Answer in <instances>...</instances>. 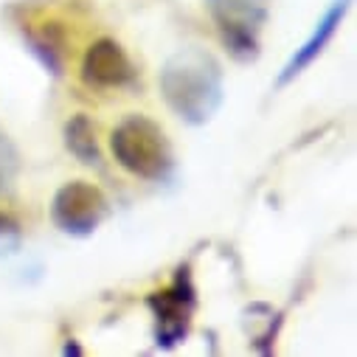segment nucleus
Masks as SVG:
<instances>
[{"label": "nucleus", "mask_w": 357, "mask_h": 357, "mask_svg": "<svg viewBox=\"0 0 357 357\" xmlns=\"http://www.w3.org/2000/svg\"><path fill=\"white\" fill-rule=\"evenodd\" d=\"M160 96L169 110L186 124H206L225 99V73L214 54L183 48L166 59L160 70Z\"/></svg>", "instance_id": "obj_1"}, {"label": "nucleus", "mask_w": 357, "mask_h": 357, "mask_svg": "<svg viewBox=\"0 0 357 357\" xmlns=\"http://www.w3.org/2000/svg\"><path fill=\"white\" fill-rule=\"evenodd\" d=\"M116 163L141 181H166L174 158L166 132L146 116H127L110 135Z\"/></svg>", "instance_id": "obj_2"}, {"label": "nucleus", "mask_w": 357, "mask_h": 357, "mask_svg": "<svg viewBox=\"0 0 357 357\" xmlns=\"http://www.w3.org/2000/svg\"><path fill=\"white\" fill-rule=\"evenodd\" d=\"M146 304L155 315V343L160 349H174L181 340H186V335L192 329V315L197 307L189 267H181L177 279L166 290L152 293L146 298Z\"/></svg>", "instance_id": "obj_3"}, {"label": "nucleus", "mask_w": 357, "mask_h": 357, "mask_svg": "<svg viewBox=\"0 0 357 357\" xmlns=\"http://www.w3.org/2000/svg\"><path fill=\"white\" fill-rule=\"evenodd\" d=\"M107 214L110 206L105 192L87 181L65 183L51 203V220L68 236H91L107 220Z\"/></svg>", "instance_id": "obj_4"}, {"label": "nucleus", "mask_w": 357, "mask_h": 357, "mask_svg": "<svg viewBox=\"0 0 357 357\" xmlns=\"http://www.w3.org/2000/svg\"><path fill=\"white\" fill-rule=\"evenodd\" d=\"M222 43L239 59L259 54V31L267 20V0H206Z\"/></svg>", "instance_id": "obj_5"}, {"label": "nucleus", "mask_w": 357, "mask_h": 357, "mask_svg": "<svg viewBox=\"0 0 357 357\" xmlns=\"http://www.w3.org/2000/svg\"><path fill=\"white\" fill-rule=\"evenodd\" d=\"M79 76L93 91H116V87H124L135 79V68L119 40L99 37L82 54Z\"/></svg>", "instance_id": "obj_6"}, {"label": "nucleus", "mask_w": 357, "mask_h": 357, "mask_svg": "<svg viewBox=\"0 0 357 357\" xmlns=\"http://www.w3.org/2000/svg\"><path fill=\"white\" fill-rule=\"evenodd\" d=\"M349 6H351V0H335V3L324 12V17L318 20V26H315V31L310 34V40H307V43L293 54V59L284 65V70H282V76H279V84H287V82H293L296 76H301V73L326 51V45H329L332 37L337 34V29H340V23H343Z\"/></svg>", "instance_id": "obj_7"}, {"label": "nucleus", "mask_w": 357, "mask_h": 357, "mask_svg": "<svg viewBox=\"0 0 357 357\" xmlns=\"http://www.w3.org/2000/svg\"><path fill=\"white\" fill-rule=\"evenodd\" d=\"M62 135H65L68 152H70L76 160H82L84 166H102V152H99V144H96V130H93L91 119H87L84 113L73 116V119L65 124Z\"/></svg>", "instance_id": "obj_8"}, {"label": "nucleus", "mask_w": 357, "mask_h": 357, "mask_svg": "<svg viewBox=\"0 0 357 357\" xmlns=\"http://www.w3.org/2000/svg\"><path fill=\"white\" fill-rule=\"evenodd\" d=\"M17 172H20V152L3 132H0V197L15 189Z\"/></svg>", "instance_id": "obj_9"}, {"label": "nucleus", "mask_w": 357, "mask_h": 357, "mask_svg": "<svg viewBox=\"0 0 357 357\" xmlns=\"http://www.w3.org/2000/svg\"><path fill=\"white\" fill-rule=\"evenodd\" d=\"M62 354H82V349H79L76 343H68V346L62 349Z\"/></svg>", "instance_id": "obj_10"}]
</instances>
